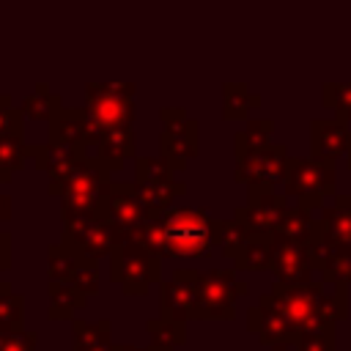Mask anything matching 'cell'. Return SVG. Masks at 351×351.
<instances>
[{
  "instance_id": "836d02e7",
  "label": "cell",
  "mask_w": 351,
  "mask_h": 351,
  "mask_svg": "<svg viewBox=\"0 0 351 351\" xmlns=\"http://www.w3.org/2000/svg\"><path fill=\"white\" fill-rule=\"evenodd\" d=\"M38 335L19 329V332H0V351H36Z\"/></svg>"
},
{
  "instance_id": "d4e9b609",
  "label": "cell",
  "mask_w": 351,
  "mask_h": 351,
  "mask_svg": "<svg viewBox=\"0 0 351 351\" xmlns=\"http://www.w3.org/2000/svg\"><path fill=\"white\" fill-rule=\"evenodd\" d=\"M315 225L318 219L313 217L310 208H302V206H288V211L282 214L280 225H277V236L280 239H288L293 244H310L313 233H315Z\"/></svg>"
},
{
  "instance_id": "484cf974",
  "label": "cell",
  "mask_w": 351,
  "mask_h": 351,
  "mask_svg": "<svg viewBox=\"0 0 351 351\" xmlns=\"http://www.w3.org/2000/svg\"><path fill=\"white\" fill-rule=\"evenodd\" d=\"M258 104H261V96L250 93L244 82H228L222 88V118L225 121H241Z\"/></svg>"
},
{
  "instance_id": "4316f807",
  "label": "cell",
  "mask_w": 351,
  "mask_h": 351,
  "mask_svg": "<svg viewBox=\"0 0 351 351\" xmlns=\"http://www.w3.org/2000/svg\"><path fill=\"white\" fill-rule=\"evenodd\" d=\"M145 332L151 337V346L156 351H176L186 343V324L181 321H170V318H156L145 324Z\"/></svg>"
},
{
  "instance_id": "f35d334b",
  "label": "cell",
  "mask_w": 351,
  "mask_h": 351,
  "mask_svg": "<svg viewBox=\"0 0 351 351\" xmlns=\"http://www.w3.org/2000/svg\"><path fill=\"white\" fill-rule=\"evenodd\" d=\"M282 348H285V346H277V348H274V351H282Z\"/></svg>"
},
{
  "instance_id": "6da1fadb",
  "label": "cell",
  "mask_w": 351,
  "mask_h": 351,
  "mask_svg": "<svg viewBox=\"0 0 351 351\" xmlns=\"http://www.w3.org/2000/svg\"><path fill=\"white\" fill-rule=\"evenodd\" d=\"M222 236V222L214 219L203 208H186V206H170L159 211L154 219L145 222V228L137 233V239L154 250L162 261L165 258H206Z\"/></svg>"
},
{
  "instance_id": "4dcf8cb0",
  "label": "cell",
  "mask_w": 351,
  "mask_h": 351,
  "mask_svg": "<svg viewBox=\"0 0 351 351\" xmlns=\"http://www.w3.org/2000/svg\"><path fill=\"white\" fill-rule=\"evenodd\" d=\"M321 104L335 112V118L351 123V82H324Z\"/></svg>"
},
{
  "instance_id": "8d00e7d4",
  "label": "cell",
  "mask_w": 351,
  "mask_h": 351,
  "mask_svg": "<svg viewBox=\"0 0 351 351\" xmlns=\"http://www.w3.org/2000/svg\"><path fill=\"white\" fill-rule=\"evenodd\" d=\"M112 351H156L154 346H145V348H140V346H129V343H115V348Z\"/></svg>"
},
{
  "instance_id": "1f68e13d",
  "label": "cell",
  "mask_w": 351,
  "mask_h": 351,
  "mask_svg": "<svg viewBox=\"0 0 351 351\" xmlns=\"http://www.w3.org/2000/svg\"><path fill=\"white\" fill-rule=\"evenodd\" d=\"M60 110V99L58 96H47V88L38 85V93L25 99V115L33 121H52Z\"/></svg>"
},
{
  "instance_id": "f1b7e54d",
  "label": "cell",
  "mask_w": 351,
  "mask_h": 351,
  "mask_svg": "<svg viewBox=\"0 0 351 351\" xmlns=\"http://www.w3.org/2000/svg\"><path fill=\"white\" fill-rule=\"evenodd\" d=\"M27 145L22 134H0V181L8 184L19 170H25Z\"/></svg>"
},
{
  "instance_id": "603a6c76",
  "label": "cell",
  "mask_w": 351,
  "mask_h": 351,
  "mask_svg": "<svg viewBox=\"0 0 351 351\" xmlns=\"http://www.w3.org/2000/svg\"><path fill=\"white\" fill-rule=\"evenodd\" d=\"M85 134H88L85 110H58V115L49 121V143L52 145L82 148Z\"/></svg>"
},
{
  "instance_id": "277c9868",
  "label": "cell",
  "mask_w": 351,
  "mask_h": 351,
  "mask_svg": "<svg viewBox=\"0 0 351 351\" xmlns=\"http://www.w3.org/2000/svg\"><path fill=\"white\" fill-rule=\"evenodd\" d=\"M93 211L121 236V241L137 239V233L145 228V222L154 219V214L137 197L132 181H107L101 186V197Z\"/></svg>"
},
{
  "instance_id": "ffe728a7",
  "label": "cell",
  "mask_w": 351,
  "mask_h": 351,
  "mask_svg": "<svg viewBox=\"0 0 351 351\" xmlns=\"http://www.w3.org/2000/svg\"><path fill=\"white\" fill-rule=\"evenodd\" d=\"M271 258H274V233H250L230 263L236 271H271Z\"/></svg>"
},
{
  "instance_id": "9a60e30c",
  "label": "cell",
  "mask_w": 351,
  "mask_h": 351,
  "mask_svg": "<svg viewBox=\"0 0 351 351\" xmlns=\"http://www.w3.org/2000/svg\"><path fill=\"white\" fill-rule=\"evenodd\" d=\"M107 181H110V176L93 159L85 156L77 165V170L49 195L60 197V211H93L101 197V186Z\"/></svg>"
},
{
  "instance_id": "74e56055",
  "label": "cell",
  "mask_w": 351,
  "mask_h": 351,
  "mask_svg": "<svg viewBox=\"0 0 351 351\" xmlns=\"http://www.w3.org/2000/svg\"><path fill=\"white\" fill-rule=\"evenodd\" d=\"M346 167L351 170V140H348V154H346Z\"/></svg>"
},
{
  "instance_id": "cb8c5ba5",
  "label": "cell",
  "mask_w": 351,
  "mask_h": 351,
  "mask_svg": "<svg viewBox=\"0 0 351 351\" xmlns=\"http://www.w3.org/2000/svg\"><path fill=\"white\" fill-rule=\"evenodd\" d=\"M47 296H49V321H66L74 318V313L85 304V293L74 285V282H49L47 285Z\"/></svg>"
},
{
  "instance_id": "52a82bcc",
  "label": "cell",
  "mask_w": 351,
  "mask_h": 351,
  "mask_svg": "<svg viewBox=\"0 0 351 351\" xmlns=\"http://www.w3.org/2000/svg\"><path fill=\"white\" fill-rule=\"evenodd\" d=\"M63 214V244L82 258H110L121 244V236L96 211H60Z\"/></svg>"
},
{
  "instance_id": "7a4b0ae2",
  "label": "cell",
  "mask_w": 351,
  "mask_h": 351,
  "mask_svg": "<svg viewBox=\"0 0 351 351\" xmlns=\"http://www.w3.org/2000/svg\"><path fill=\"white\" fill-rule=\"evenodd\" d=\"M271 296L282 304L299 332L335 329L348 318V285H332L324 280L313 282H274Z\"/></svg>"
},
{
  "instance_id": "e575fe53",
  "label": "cell",
  "mask_w": 351,
  "mask_h": 351,
  "mask_svg": "<svg viewBox=\"0 0 351 351\" xmlns=\"http://www.w3.org/2000/svg\"><path fill=\"white\" fill-rule=\"evenodd\" d=\"M11 269V233L0 230V271Z\"/></svg>"
},
{
  "instance_id": "d6986e66",
  "label": "cell",
  "mask_w": 351,
  "mask_h": 351,
  "mask_svg": "<svg viewBox=\"0 0 351 351\" xmlns=\"http://www.w3.org/2000/svg\"><path fill=\"white\" fill-rule=\"evenodd\" d=\"M271 271L277 282H313L315 280V263L310 255L307 244H293L288 239H280L274 233V258H271Z\"/></svg>"
},
{
  "instance_id": "e0dca14e",
  "label": "cell",
  "mask_w": 351,
  "mask_h": 351,
  "mask_svg": "<svg viewBox=\"0 0 351 351\" xmlns=\"http://www.w3.org/2000/svg\"><path fill=\"white\" fill-rule=\"evenodd\" d=\"M307 247H310L318 280L332 282V285H351V250L335 244L318 225Z\"/></svg>"
},
{
  "instance_id": "d590c367",
  "label": "cell",
  "mask_w": 351,
  "mask_h": 351,
  "mask_svg": "<svg viewBox=\"0 0 351 351\" xmlns=\"http://www.w3.org/2000/svg\"><path fill=\"white\" fill-rule=\"evenodd\" d=\"M11 219V197L8 195H0V222Z\"/></svg>"
},
{
  "instance_id": "83f0119b",
  "label": "cell",
  "mask_w": 351,
  "mask_h": 351,
  "mask_svg": "<svg viewBox=\"0 0 351 351\" xmlns=\"http://www.w3.org/2000/svg\"><path fill=\"white\" fill-rule=\"evenodd\" d=\"M25 329V296L11 282H0V332Z\"/></svg>"
},
{
  "instance_id": "8992f818",
  "label": "cell",
  "mask_w": 351,
  "mask_h": 351,
  "mask_svg": "<svg viewBox=\"0 0 351 351\" xmlns=\"http://www.w3.org/2000/svg\"><path fill=\"white\" fill-rule=\"evenodd\" d=\"M335 189H337L335 165H321L315 159H302V156L288 159V170L282 178V195L296 197V206L310 208V211L324 208L326 197H335Z\"/></svg>"
},
{
  "instance_id": "8fae6325",
  "label": "cell",
  "mask_w": 351,
  "mask_h": 351,
  "mask_svg": "<svg viewBox=\"0 0 351 351\" xmlns=\"http://www.w3.org/2000/svg\"><path fill=\"white\" fill-rule=\"evenodd\" d=\"M159 315L170 321H200V271L176 269L170 280L159 282Z\"/></svg>"
},
{
  "instance_id": "9c48e42d",
  "label": "cell",
  "mask_w": 351,
  "mask_h": 351,
  "mask_svg": "<svg viewBox=\"0 0 351 351\" xmlns=\"http://www.w3.org/2000/svg\"><path fill=\"white\" fill-rule=\"evenodd\" d=\"M250 285L239 280L236 269L200 271V321H233L236 299L247 296Z\"/></svg>"
},
{
  "instance_id": "5bb4252c",
  "label": "cell",
  "mask_w": 351,
  "mask_h": 351,
  "mask_svg": "<svg viewBox=\"0 0 351 351\" xmlns=\"http://www.w3.org/2000/svg\"><path fill=\"white\" fill-rule=\"evenodd\" d=\"M247 329L269 348H277V346H296L299 340V329L296 324L288 318V313L282 310V304L269 293H263L258 299L255 307L247 310Z\"/></svg>"
},
{
  "instance_id": "2e32d148",
  "label": "cell",
  "mask_w": 351,
  "mask_h": 351,
  "mask_svg": "<svg viewBox=\"0 0 351 351\" xmlns=\"http://www.w3.org/2000/svg\"><path fill=\"white\" fill-rule=\"evenodd\" d=\"M285 211L288 200L274 186H247V203L233 211V219L250 233H274Z\"/></svg>"
},
{
  "instance_id": "ac0fdd59",
  "label": "cell",
  "mask_w": 351,
  "mask_h": 351,
  "mask_svg": "<svg viewBox=\"0 0 351 351\" xmlns=\"http://www.w3.org/2000/svg\"><path fill=\"white\" fill-rule=\"evenodd\" d=\"M348 123L340 118H313L310 121V159L321 165H337L348 154Z\"/></svg>"
},
{
  "instance_id": "7c38bea8",
  "label": "cell",
  "mask_w": 351,
  "mask_h": 351,
  "mask_svg": "<svg viewBox=\"0 0 351 351\" xmlns=\"http://www.w3.org/2000/svg\"><path fill=\"white\" fill-rule=\"evenodd\" d=\"M288 148L282 143H271L255 151H244L236 154V184L244 186H274L282 184L285 170H288Z\"/></svg>"
},
{
  "instance_id": "d6a6232c",
  "label": "cell",
  "mask_w": 351,
  "mask_h": 351,
  "mask_svg": "<svg viewBox=\"0 0 351 351\" xmlns=\"http://www.w3.org/2000/svg\"><path fill=\"white\" fill-rule=\"evenodd\" d=\"M293 348L296 351H337V335L335 329H310L299 335Z\"/></svg>"
},
{
  "instance_id": "7402d4cb",
  "label": "cell",
  "mask_w": 351,
  "mask_h": 351,
  "mask_svg": "<svg viewBox=\"0 0 351 351\" xmlns=\"http://www.w3.org/2000/svg\"><path fill=\"white\" fill-rule=\"evenodd\" d=\"M112 324L101 321H71V351H112Z\"/></svg>"
},
{
  "instance_id": "5b68a950",
  "label": "cell",
  "mask_w": 351,
  "mask_h": 351,
  "mask_svg": "<svg viewBox=\"0 0 351 351\" xmlns=\"http://www.w3.org/2000/svg\"><path fill=\"white\" fill-rule=\"evenodd\" d=\"M132 96H134V85H88V90H85L88 134L132 129V123H134Z\"/></svg>"
},
{
  "instance_id": "44dd1931",
  "label": "cell",
  "mask_w": 351,
  "mask_h": 351,
  "mask_svg": "<svg viewBox=\"0 0 351 351\" xmlns=\"http://www.w3.org/2000/svg\"><path fill=\"white\" fill-rule=\"evenodd\" d=\"M318 228L340 247L351 250V195H335L332 206L321 208Z\"/></svg>"
},
{
  "instance_id": "4fadbf2b",
  "label": "cell",
  "mask_w": 351,
  "mask_h": 351,
  "mask_svg": "<svg viewBox=\"0 0 351 351\" xmlns=\"http://www.w3.org/2000/svg\"><path fill=\"white\" fill-rule=\"evenodd\" d=\"M47 277L49 282H74L85 296H96L101 291L99 261L71 252L63 241L47 247Z\"/></svg>"
},
{
  "instance_id": "ba28073f",
  "label": "cell",
  "mask_w": 351,
  "mask_h": 351,
  "mask_svg": "<svg viewBox=\"0 0 351 351\" xmlns=\"http://www.w3.org/2000/svg\"><path fill=\"white\" fill-rule=\"evenodd\" d=\"M173 167L170 162L159 154V156H134V192L137 197L145 203V208L156 217L159 211L173 206V197L186 195V184L173 178Z\"/></svg>"
},
{
  "instance_id": "30bf717a",
  "label": "cell",
  "mask_w": 351,
  "mask_h": 351,
  "mask_svg": "<svg viewBox=\"0 0 351 351\" xmlns=\"http://www.w3.org/2000/svg\"><path fill=\"white\" fill-rule=\"evenodd\" d=\"M159 151L170 162L176 173L186 167L189 159L197 156L200 151V126L192 121L184 110L165 107L162 110V134H159Z\"/></svg>"
},
{
  "instance_id": "f546056e",
  "label": "cell",
  "mask_w": 351,
  "mask_h": 351,
  "mask_svg": "<svg viewBox=\"0 0 351 351\" xmlns=\"http://www.w3.org/2000/svg\"><path fill=\"white\" fill-rule=\"evenodd\" d=\"M271 132H274V123L269 118H258V121H250L244 132L236 134L233 140V148L236 154H244V151H255V148H263V145H271Z\"/></svg>"
},
{
  "instance_id": "3957f363",
  "label": "cell",
  "mask_w": 351,
  "mask_h": 351,
  "mask_svg": "<svg viewBox=\"0 0 351 351\" xmlns=\"http://www.w3.org/2000/svg\"><path fill=\"white\" fill-rule=\"evenodd\" d=\"M110 280L118 282L126 296H145L151 285L162 282V258L140 239L121 241L110 255Z\"/></svg>"
}]
</instances>
